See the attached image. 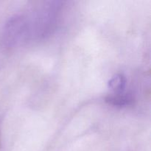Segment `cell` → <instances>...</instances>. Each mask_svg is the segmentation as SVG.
Wrapping results in <instances>:
<instances>
[{
  "label": "cell",
  "instance_id": "obj_1",
  "mask_svg": "<svg viewBox=\"0 0 151 151\" xmlns=\"http://www.w3.org/2000/svg\"><path fill=\"white\" fill-rule=\"evenodd\" d=\"M126 86V78L122 74H116L109 81V88L113 94H123Z\"/></svg>",
  "mask_w": 151,
  "mask_h": 151
},
{
  "label": "cell",
  "instance_id": "obj_3",
  "mask_svg": "<svg viewBox=\"0 0 151 151\" xmlns=\"http://www.w3.org/2000/svg\"><path fill=\"white\" fill-rule=\"evenodd\" d=\"M0 146H1V132H0Z\"/></svg>",
  "mask_w": 151,
  "mask_h": 151
},
{
  "label": "cell",
  "instance_id": "obj_2",
  "mask_svg": "<svg viewBox=\"0 0 151 151\" xmlns=\"http://www.w3.org/2000/svg\"><path fill=\"white\" fill-rule=\"evenodd\" d=\"M106 101L113 106H124L129 105L132 99L129 95L125 94H111L106 97Z\"/></svg>",
  "mask_w": 151,
  "mask_h": 151
}]
</instances>
